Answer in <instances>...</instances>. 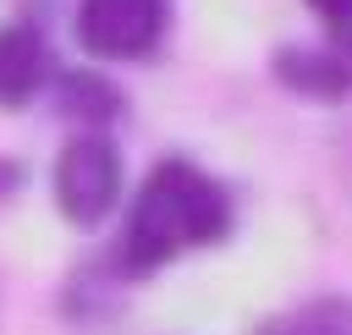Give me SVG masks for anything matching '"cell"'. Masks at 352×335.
Here are the masks:
<instances>
[{
  "mask_svg": "<svg viewBox=\"0 0 352 335\" xmlns=\"http://www.w3.org/2000/svg\"><path fill=\"white\" fill-rule=\"evenodd\" d=\"M121 198V148L104 132H77L55 159V203L72 225H99Z\"/></svg>",
  "mask_w": 352,
  "mask_h": 335,
  "instance_id": "obj_2",
  "label": "cell"
},
{
  "mask_svg": "<svg viewBox=\"0 0 352 335\" xmlns=\"http://www.w3.org/2000/svg\"><path fill=\"white\" fill-rule=\"evenodd\" d=\"M165 33V0H82L77 38L104 60H138Z\"/></svg>",
  "mask_w": 352,
  "mask_h": 335,
  "instance_id": "obj_3",
  "label": "cell"
},
{
  "mask_svg": "<svg viewBox=\"0 0 352 335\" xmlns=\"http://www.w3.org/2000/svg\"><path fill=\"white\" fill-rule=\"evenodd\" d=\"M50 77V44L33 22H6L0 27V104L16 110L28 104Z\"/></svg>",
  "mask_w": 352,
  "mask_h": 335,
  "instance_id": "obj_5",
  "label": "cell"
},
{
  "mask_svg": "<svg viewBox=\"0 0 352 335\" xmlns=\"http://www.w3.org/2000/svg\"><path fill=\"white\" fill-rule=\"evenodd\" d=\"M231 225V203H226V187L214 176H204L198 165L187 159H160L132 209H126V231H121V258L132 269H154L187 247H209L220 242Z\"/></svg>",
  "mask_w": 352,
  "mask_h": 335,
  "instance_id": "obj_1",
  "label": "cell"
},
{
  "mask_svg": "<svg viewBox=\"0 0 352 335\" xmlns=\"http://www.w3.org/2000/svg\"><path fill=\"white\" fill-rule=\"evenodd\" d=\"M314 11H319V22L330 27V33H346L352 27V0H308Z\"/></svg>",
  "mask_w": 352,
  "mask_h": 335,
  "instance_id": "obj_8",
  "label": "cell"
},
{
  "mask_svg": "<svg viewBox=\"0 0 352 335\" xmlns=\"http://www.w3.org/2000/svg\"><path fill=\"white\" fill-rule=\"evenodd\" d=\"M55 99H60V110L72 121H110V115H121V88L110 77H99V71H66Z\"/></svg>",
  "mask_w": 352,
  "mask_h": 335,
  "instance_id": "obj_7",
  "label": "cell"
},
{
  "mask_svg": "<svg viewBox=\"0 0 352 335\" xmlns=\"http://www.w3.org/2000/svg\"><path fill=\"white\" fill-rule=\"evenodd\" d=\"M258 335H352V297H308L264 319Z\"/></svg>",
  "mask_w": 352,
  "mask_h": 335,
  "instance_id": "obj_6",
  "label": "cell"
},
{
  "mask_svg": "<svg viewBox=\"0 0 352 335\" xmlns=\"http://www.w3.org/2000/svg\"><path fill=\"white\" fill-rule=\"evenodd\" d=\"M275 77L297 93H314V99H341L352 88V27L336 33V44L324 49H302V44H286L275 55Z\"/></svg>",
  "mask_w": 352,
  "mask_h": 335,
  "instance_id": "obj_4",
  "label": "cell"
}]
</instances>
